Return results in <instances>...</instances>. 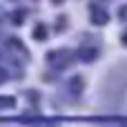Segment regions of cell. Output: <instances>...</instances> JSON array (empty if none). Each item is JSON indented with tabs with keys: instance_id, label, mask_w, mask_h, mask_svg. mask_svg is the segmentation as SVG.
I'll return each mask as SVG.
<instances>
[{
	"instance_id": "6da1fadb",
	"label": "cell",
	"mask_w": 127,
	"mask_h": 127,
	"mask_svg": "<svg viewBox=\"0 0 127 127\" xmlns=\"http://www.w3.org/2000/svg\"><path fill=\"white\" fill-rule=\"evenodd\" d=\"M69 85H71V92H74V94H80V92H83V78H80V76H74Z\"/></svg>"
},
{
	"instance_id": "5b68a950",
	"label": "cell",
	"mask_w": 127,
	"mask_h": 127,
	"mask_svg": "<svg viewBox=\"0 0 127 127\" xmlns=\"http://www.w3.org/2000/svg\"><path fill=\"white\" fill-rule=\"evenodd\" d=\"M121 18H127V7H121Z\"/></svg>"
},
{
	"instance_id": "277c9868",
	"label": "cell",
	"mask_w": 127,
	"mask_h": 127,
	"mask_svg": "<svg viewBox=\"0 0 127 127\" xmlns=\"http://www.w3.org/2000/svg\"><path fill=\"white\" fill-rule=\"evenodd\" d=\"M94 56H96V49H89V51L83 49V51H80V58H83V60H92Z\"/></svg>"
},
{
	"instance_id": "3957f363",
	"label": "cell",
	"mask_w": 127,
	"mask_h": 127,
	"mask_svg": "<svg viewBox=\"0 0 127 127\" xmlns=\"http://www.w3.org/2000/svg\"><path fill=\"white\" fill-rule=\"evenodd\" d=\"M33 36H36L38 40H45V38H47V33H45V25H38V27H36V33H33Z\"/></svg>"
},
{
	"instance_id": "7a4b0ae2",
	"label": "cell",
	"mask_w": 127,
	"mask_h": 127,
	"mask_svg": "<svg viewBox=\"0 0 127 127\" xmlns=\"http://www.w3.org/2000/svg\"><path fill=\"white\" fill-rule=\"evenodd\" d=\"M107 20H109V18H107V13H103V11H96V13L92 16V22H94V25H105Z\"/></svg>"
}]
</instances>
